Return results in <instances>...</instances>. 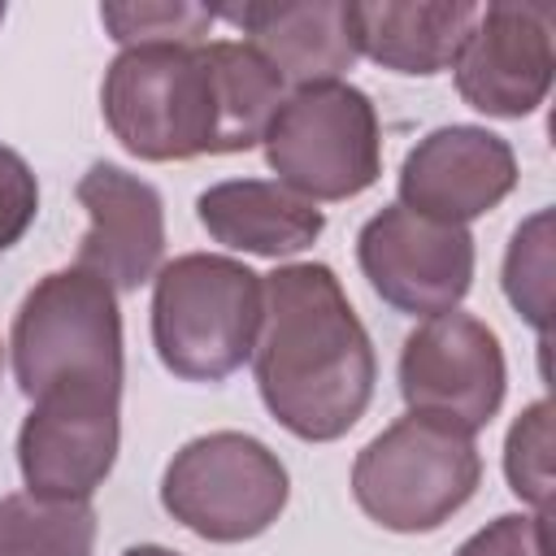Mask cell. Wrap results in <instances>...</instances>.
<instances>
[{
  "label": "cell",
  "instance_id": "obj_6",
  "mask_svg": "<svg viewBox=\"0 0 556 556\" xmlns=\"http://www.w3.org/2000/svg\"><path fill=\"white\" fill-rule=\"evenodd\" d=\"M261 143L278 182L313 204L361 195L382 174L378 113L374 100L352 83L291 91Z\"/></svg>",
  "mask_w": 556,
  "mask_h": 556
},
{
  "label": "cell",
  "instance_id": "obj_9",
  "mask_svg": "<svg viewBox=\"0 0 556 556\" xmlns=\"http://www.w3.org/2000/svg\"><path fill=\"white\" fill-rule=\"evenodd\" d=\"M356 256L369 287L413 317L452 313L473 282L469 226L434 222L404 204H391L361 226Z\"/></svg>",
  "mask_w": 556,
  "mask_h": 556
},
{
  "label": "cell",
  "instance_id": "obj_17",
  "mask_svg": "<svg viewBox=\"0 0 556 556\" xmlns=\"http://www.w3.org/2000/svg\"><path fill=\"white\" fill-rule=\"evenodd\" d=\"M504 295L508 304L543 334L552 321V208H539L513 230L508 256H504Z\"/></svg>",
  "mask_w": 556,
  "mask_h": 556
},
{
  "label": "cell",
  "instance_id": "obj_23",
  "mask_svg": "<svg viewBox=\"0 0 556 556\" xmlns=\"http://www.w3.org/2000/svg\"><path fill=\"white\" fill-rule=\"evenodd\" d=\"M0 22H4V4H0Z\"/></svg>",
  "mask_w": 556,
  "mask_h": 556
},
{
  "label": "cell",
  "instance_id": "obj_19",
  "mask_svg": "<svg viewBox=\"0 0 556 556\" xmlns=\"http://www.w3.org/2000/svg\"><path fill=\"white\" fill-rule=\"evenodd\" d=\"M504 473L517 500H526L539 517L552 504V404L534 400L508 430L504 443Z\"/></svg>",
  "mask_w": 556,
  "mask_h": 556
},
{
  "label": "cell",
  "instance_id": "obj_8",
  "mask_svg": "<svg viewBox=\"0 0 556 556\" xmlns=\"http://www.w3.org/2000/svg\"><path fill=\"white\" fill-rule=\"evenodd\" d=\"M504 352L486 321L469 313L426 317L400 352V395L413 413L439 417L465 434L482 430L504 404Z\"/></svg>",
  "mask_w": 556,
  "mask_h": 556
},
{
  "label": "cell",
  "instance_id": "obj_5",
  "mask_svg": "<svg viewBox=\"0 0 556 556\" xmlns=\"http://www.w3.org/2000/svg\"><path fill=\"white\" fill-rule=\"evenodd\" d=\"M482 478L473 434L408 413L369 439L352 465L356 504L395 534H430L469 504Z\"/></svg>",
  "mask_w": 556,
  "mask_h": 556
},
{
  "label": "cell",
  "instance_id": "obj_22",
  "mask_svg": "<svg viewBox=\"0 0 556 556\" xmlns=\"http://www.w3.org/2000/svg\"><path fill=\"white\" fill-rule=\"evenodd\" d=\"M122 556H178V552H169V547H156V543H143V547H126Z\"/></svg>",
  "mask_w": 556,
  "mask_h": 556
},
{
  "label": "cell",
  "instance_id": "obj_14",
  "mask_svg": "<svg viewBox=\"0 0 556 556\" xmlns=\"http://www.w3.org/2000/svg\"><path fill=\"white\" fill-rule=\"evenodd\" d=\"M195 217L217 243L252 256H295L326 226L313 200L265 178H230L200 191Z\"/></svg>",
  "mask_w": 556,
  "mask_h": 556
},
{
  "label": "cell",
  "instance_id": "obj_21",
  "mask_svg": "<svg viewBox=\"0 0 556 556\" xmlns=\"http://www.w3.org/2000/svg\"><path fill=\"white\" fill-rule=\"evenodd\" d=\"M456 556H552L547 517H539V513L534 517H521V513L495 517L486 530L465 539Z\"/></svg>",
  "mask_w": 556,
  "mask_h": 556
},
{
  "label": "cell",
  "instance_id": "obj_1",
  "mask_svg": "<svg viewBox=\"0 0 556 556\" xmlns=\"http://www.w3.org/2000/svg\"><path fill=\"white\" fill-rule=\"evenodd\" d=\"M13 374L30 413L17 434L22 482L39 500H91L122 439L117 291L70 265L39 278L13 317Z\"/></svg>",
  "mask_w": 556,
  "mask_h": 556
},
{
  "label": "cell",
  "instance_id": "obj_16",
  "mask_svg": "<svg viewBox=\"0 0 556 556\" xmlns=\"http://www.w3.org/2000/svg\"><path fill=\"white\" fill-rule=\"evenodd\" d=\"M91 500H39L30 491L0 500V556H91Z\"/></svg>",
  "mask_w": 556,
  "mask_h": 556
},
{
  "label": "cell",
  "instance_id": "obj_12",
  "mask_svg": "<svg viewBox=\"0 0 556 556\" xmlns=\"http://www.w3.org/2000/svg\"><path fill=\"white\" fill-rule=\"evenodd\" d=\"M78 204L87 208L91 226L74 265L104 278L113 291L143 287L165 256V208L156 187L109 161H96L78 178Z\"/></svg>",
  "mask_w": 556,
  "mask_h": 556
},
{
  "label": "cell",
  "instance_id": "obj_18",
  "mask_svg": "<svg viewBox=\"0 0 556 556\" xmlns=\"http://www.w3.org/2000/svg\"><path fill=\"white\" fill-rule=\"evenodd\" d=\"M100 22L122 48H152V43H204L217 13L208 4H187V0H139V4H100Z\"/></svg>",
  "mask_w": 556,
  "mask_h": 556
},
{
  "label": "cell",
  "instance_id": "obj_20",
  "mask_svg": "<svg viewBox=\"0 0 556 556\" xmlns=\"http://www.w3.org/2000/svg\"><path fill=\"white\" fill-rule=\"evenodd\" d=\"M35 213H39V182L30 165L0 143V256L30 230Z\"/></svg>",
  "mask_w": 556,
  "mask_h": 556
},
{
  "label": "cell",
  "instance_id": "obj_15",
  "mask_svg": "<svg viewBox=\"0 0 556 556\" xmlns=\"http://www.w3.org/2000/svg\"><path fill=\"white\" fill-rule=\"evenodd\" d=\"M478 17V4L469 0H439V4H356V30L361 52L378 61L382 70L430 78L447 65H456V52Z\"/></svg>",
  "mask_w": 556,
  "mask_h": 556
},
{
  "label": "cell",
  "instance_id": "obj_2",
  "mask_svg": "<svg viewBox=\"0 0 556 556\" xmlns=\"http://www.w3.org/2000/svg\"><path fill=\"white\" fill-rule=\"evenodd\" d=\"M278 104V74L235 39L122 48L100 87L113 139L139 161L248 152Z\"/></svg>",
  "mask_w": 556,
  "mask_h": 556
},
{
  "label": "cell",
  "instance_id": "obj_13",
  "mask_svg": "<svg viewBox=\"0 0 556 556\" xmlns=\"http://www.w3.org/2000/svg\"><path fill=\"white\" fill-rule=\"evenodd\" d=\"M243 30V43L278 74L282 87L343 83L361 56L356 4L313 0V4H230L213 9Z\"/></svg>",
  "mask_w": 556,
  "mask_h": 556
},
{
  "label": "cell",
  "instance_id": "obj_7",
  "mask_svg": "<svg viewBox=\"0 0 556 556\" xmlns=\"http://www.w3.org/2000/svg\"><path fill=\"white\" fill-rule=\"evenodd\" d=\"M287 495L291 482L282 460L239 430H213L182 443L161 478L165 513L208 543L265 534L287 508Z\"/></svg>",
  "mask_w": 556,
  "mask_h": 556
},
{
  "label": "cell",
  "instance_id": "obj_11",
  "mask_svg": "<svg viewBox=\"0 0 556 556\" xmlns=\"http://www.w3.org/2000/svg\"><path fill=\"white\" fill-rule=\"evenodd\" d=\"M513 187L517 156L482 126H439L400 165V204L452 226L491 213Z\"/></svg>",
  "mask_w": 556,
  "mask_h": 556
},
{
  "label": "cell",
  "instance_id": "obj_10",
  "mask_svg": "<svg viewBox=\"0 0 556 556\" xmlns=\"http://www.w3.org/2000/svg\"><path fill=\"white\" fill-rule=\"evenodd\" d=\"M552 26L556 4L543 0H504L478 9L452 65L465 104L486 117L534 113L552 87Z\"/></svg>",
  "mask_w": 556,
  "mask_h": 556
},
{
  "label": "cell",
  "instance_id": "obj_4",
  "mask_svg": "<svg viewBox=\"0 0 556 556\" xmlns=\"http://www.w3.org/2000/svg\"><path fill=\"white\" fill-rule=\"evenodd\" d=\"M265 282L230 256L187 252L156 269L152 343L161 365L187 382L230 378L256 348Z\"/></svg>",
  "mask_w": 556,
  "mask_h": 556
},
{
  "label": "cell",
  "instance_id": "obj_3",
  "mask_svg": "<svg viewBox=\"0 0 556 556\" xmlns=\"http://www.w3.org/2000/svg\"><path fill=\"white\" fill-rule=\"evenodd\" d=\"M252 348L265 408L295 439L330 443L369 408L378 361L330 265H278Z\"/></svg>",
  "mask_w": 556,
  "mask_h": 556
}]
</instances>
